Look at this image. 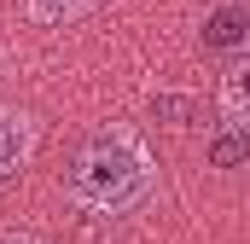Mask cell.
<instances>
[{"label": "cell", "instance_id": "7a4b0ae2", "mask_svg": "<svg viewBox=\"0 0 250 244\" xmlns=\"http://www.w3.org/2000/svg\"><path fill=\"white\" fill-rule=\"evenodd\" d=\"M29 145H35V122L23 117V111H0V186L23 169Z\"/></svg>", "mask_w": 250, "mask_h": 244}, {"label": "cell", "instance_id": "5b68a950", "mask_svg": "<svg viewBox=\"0 0 250 244\" xmlns=\"http://www.w3.org/2000/svg\"><path fill=\"white\" fill-rule=\"evenodd\" d=\"M221 111L239 122V128H250V59L221 76Z\"/></svg>", "mask_w": 250, "mask_h": 244}, {"label": "cell", "instance_id": "52a82bcc", "mask_svg": "<svg viewBox=\"0 0 250 244\" xmlns=\"http://www.w3.org/2000/svg\"><path fill=\"white\" fill-rule=\"evenodd\" d=\"M6 244H41V239H29V233H18V239H6Z\"/></svg>", "mask_w": 250, "mask_h": 244}, {"label": "cell", "instance_id": "6da1fadb", "mask_svg": "<svg viewBox=\"0 0 250 244\" xmlns=\"http://www.w3.org/2000/svg\"><path fill=\"white\" fill-rule=\"evenodd\" d=\"M70 192L93 215H128L151 192V157H146V145L128 128H99L76 151V163H70Z\"/></svg>", "mask_w": 250, "mask_h": 244}, {"label": "cell", "instance_id": "277c9868", "mask_svg": "<svg viewBox=\"0 0 250 244\" xmlns=\"http://www.w3.org/2000/svg\"><path fill=\"white\" fill-rule=\"evenodd\" d=\"M239 163H250V128L221 122L209 134V169H239Z\"/></svg>", "mask_w": 250, "mask_h": 244}, {"label": "cell", "instance_id": "8992f818", "mask_svg": "<svg viewBox=\"0 0 250 244\" xmlns=\"http://www.w3.org/2000/svg\"><path fill=\"white\" fill-rule=\"evenodd\" d=\"M93 0H35V12L41 18H76V12H87Z\"/></svg>", "mask_w": 250, "mask_h": 244}, {"label": "cell", "instance_id": "3957f363", "mask_svg": "<svg viewBox=\"0 0 250 244\" xmlns=\"http://www.w3.org/2000/svg\"><path fill=\"white\" fill-rule=\"evenodd\" d=\"M204 47H215V53L250 47V12L239 6V0H227V6L209 12V23H204Z\"/></svg>", "mask_w": 250, "mask_h": 244}]
</instances>
